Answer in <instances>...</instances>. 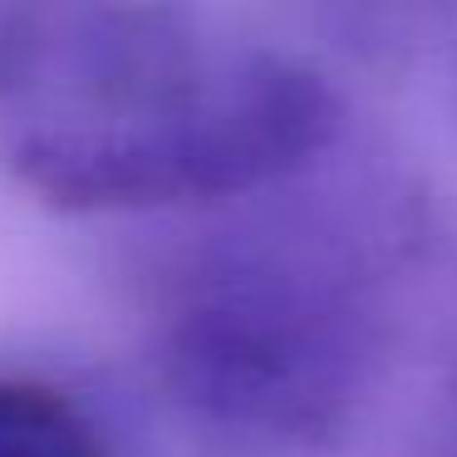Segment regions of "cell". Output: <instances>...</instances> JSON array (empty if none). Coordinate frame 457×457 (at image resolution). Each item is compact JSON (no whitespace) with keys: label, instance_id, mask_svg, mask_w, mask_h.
Here are the masks:
<instances>
[{"label":"cell","instance_id":"obj_1","mask_svg":"<svg viewBox=\"0 0 457 457\" xmlns=\"http://www.w3.org/2000/svg\"><path fill=\"white\" fill-rule=\"evenodd\" d=\"M339 89L182 5H0V168L79 217L217 212L335 158Z\"/></svg>","mask_w":457,"mask_h":457},{"label":"cell","instance_id":"obj_4","mask_svg":"<svg viewBox=\"0 0 457 457\" xmlns=\"http://www.w3.org/2000/svg\"><path fill=\"white\" fill-rule=\"evenodd\" d=\"M364 25H378L364 45L378 54H413V60H433L443 54V84L457 104V11H378L359 15Z\"/></svg>","mask_w":457,"mask_h":457},{"label":"cell","instance_id":"obj_2","mask_svg":"<svg viewBox=\"0 0 457 457\" xmlns=\"http://www.w3.org/2000/svg\"><path fill=\"white\" fill-rule=\"evenodd\" d=\"M418 246V192L335 158L217 207L158 270L153 378L182 418L227 443H335L378 384Z\"/></svg>","mask_w":457,"mask_h":457},{"label":"cell","instance_id":"obj_3","mask_svg":"<svg viewBox=\"0 0 457 457\" xmlns=\"http://www.w3.org/2000/svg\"><path fill=\"white\" fill-rule=\"evenodd\" d=\"M0 457H119V437L79 388L0 369Z\"/></svg>","mask_w":457,"mask_h":457},{"label":"cell","instance_id":"obj_5","mask_svg":"<svg viewBox=\"0 0 457 457\" xmlns=\"http://www.w3.org/2000/svg\"><path fill=\"white\" fill-rule=\"evenodd\" d=\"M453 398H457V369H453Z\"/></svg>","mask_w":457,"mask_h":457}]
</instances>
